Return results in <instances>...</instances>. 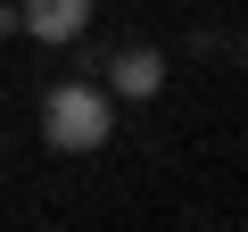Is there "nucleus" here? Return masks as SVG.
<instances>
[{"label":"nucleus","instance_id":"1","mask_svg":"<svg viewBox=\"0 0 248 232\" xmlns=\"http://www.w3.org/2000/svg\"><path fill=\"white\" fill-rule=\"evenodd\" d=\"M108 133H116V99H108L99 83H58V91L42 99V141H50V149L91 158Z\"/></svg>","mask_w":248,"mask_h":232},{"label":"nucleus","instance_id":"2","mask_svg":"<svg viewBox=\"0 0 248 232\" xmlns=\"http://www.w3.org/2000/svg\"><path fill=\"white\" fill-rule=\"evenodd\" d=\"M83 25H91V0H17V33H33L50 50L83 42Z\"/></svg>","mask_w":248,"mask_h":232},{"label":"nucleus","instance_id":"3","mask_svg":"<svg viewBox=\"0 0 248 232\" xmlns=\"http://www.w3.org/2000/svg\"><path fill=\"white\" fill-rule=\"evenodd\" d=\"M166 83V58L149 50V42H133V50H116V66H108V99H149Z\"/></svg>","mask_w":248,"mask_h":232}]
</instances>
